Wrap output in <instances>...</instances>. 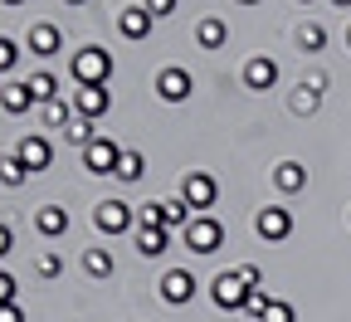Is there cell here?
Segmentation results:
<instances>
[{"instance_id": "cell-20", "label": "cell", "mask_w": 351, "mask_h": 322, "mask_svg": "<svg viewBox=\"0 0 351 322\" xmlns=\"http://www.w3.org/2000/svg\"><path fill=\"white\" fill-rule=\"evenodd\" d=\"M191 220H195V210H191L186 200H161V225H166V229H186Z\"/></svg>"}, {"instance_id": "cell-32", "label": "cell", "mask_w": 351, "mask_h": 322, "mask_svg": "<svg viewBox=\"0 0 351 322\" xmlns=\"http://www.w3.org/2000/svg\"><path fill=\"white\" fill-rule=\"evenodd\" d=\"M10 303H15V279L0 268V308H10Z\"/></svg>"}, {"instance_id": "cell-29", "label": "cell", "mask_w": 351, "mask_h": 322, "mask_svg": "<svg viewBox=\"0 0 351 322\" xmlns=\"http://www.w3.org/2000/svg\"><path fill=\"white\" fill-rule=\"evenodd\" d=\"M93 122H88V117H78V122H69V142H78V147H88V142H93Z\"/></svg>"}, {"instance_id": "cell-27", "label": "cell", "mask_w": 351, "mask_h": 322, "mask_svg": "<svg viewBox=\"0 0 351 322\" xmlns=\"http://www.w3.org/2000/svg\"><path fill=\"white\" fill-rule=\"evenodd\" d=\"M293 113H298V117H302V113H317V88L298 83V93H293Z\"/></svg>"}, {"instance_id": "cell-42", "label": "cell", "mask_w": 351, "mask_h": 322, "mask_svg": "<svg viewBox=\"0 0 351 322\" xmlns=\"http://www.w3.org/2000/svg\"><path fill=\"white\" fill-rule=\"evenodd\" d=\"M298 5H313V0H298Z\"/></svg>"}, {"instance_id": "cell-10", "label": "cell", "mask_w": 351, "mask_h": 322, "mask_svg": "<svg viewBox=\"0 0 351 322\" xmlns=\"http://www.w3.org/2000/svg\"><path fill=\"white\" fill-rule=\"evenodd\" d=\"M195 298V273H186V268H171L166 279H161V303H171V308H186Z\"/></svg>"}, {"instance_id": "cell-14", "label": "cell", "mask_w": 351, "mask_h": 322, "mask_svg": "<svg viewBox=\"0 0 351 322\" xmlns=\"http://www.w3.org/2000/svg\"><path fill=\"white\" fill-rule=\"evenodd\" d=\"M166 244H171V229H166V225H142V229H137V254H142V259H161Z\"/></svg>"}, {"instance_id": "cell-13", "label": "cell", "mask_w": 351, "mask_h": 322, "mask_svg": "<svg viewBox=\"0 0 351 322\" xmlns=\"http://www.w3.org/2000/svg\"><path fill=\"white\" fill-rule=\"evenodd\" d=\"M152 25H156V15H152L147 5H127V10L117 15L122 39H147V34H152Z\"/></svg>"}, {"instance_id": "cell-40", "label": "cell", "mask_w": 351, "mask_h": 322, "mask_svg": "<svg viewBox=\"0 0 351 322\" xmlns=\"http://www.w3.org/2000/svg\"><path fill=\"white\" fill-rule=\"evenodd\" d=\"M69 5H88V0H69Z\"/></svg>"}, {"instance_id": "cell-39", "label": "cell", "mask_w": 351, "mask_h": 322, "mask_svg": "<svg viewBox=\"0 0 351 322\" xmlns=\"http://www.w3.org/2000/svg\"><path fill=\"white\" fill-rule=\"evenodd\" d=\"M0 5H20V0H0Z\"/></svg>"}, {"instance_id": "cell-25", "label": "cell", "mask_w": 351, "mask_h": 322, "mask_svg": "<svg viewBox=\"0 0 351 322\" xmlns=\"http://www.w3.org/2000/svg\"><path fill=\"white\" fill-rule=\"evenodd\" d=\"M298 44H302L307 54H317L322 44H327V30H322V25H302V30H298Z\"/></svg>"}, {"instance_id": "cell-21", "label": "cell", "mask_w": 351, "mask_h": 322, "mask_svg": "<svg viewBox=\"0 0 351 322\" xmlns=\"http://www.w3.org/2000/svg\"><path fill=\"white\" fill-rule=\"evenodd\" d=\"M25 181H29V166H25L15 152H10V157H0V186H10V191H15V186H25Z\"/></svg>"}, {"instance_id": "cell-8", "label": "cell", "mask_w": 351, "mask_h": 322, "mask_svg": "<svg viewBox=\"0 0 351 322\" xmlns=\"http://www.w3.org/2000/svg\"><path fill=\"white\" fill-rule=\"evenodd\" d=\"M274 83H278V59L254 54V59L244 64V88H249V93H269Z\"/></svg>"}, {"instance_id": "cell-2", "label": "cell", "mask_w": 351, "mask_h": 322, "mask_svg": "<svg viewBox=\"0 0 351 322\" xmlns=\"http://www.w3.org/2000/svg\"><path fill=\"white\" fill-rule=\"evenodd\" d=\"M249 284L239 279V273H215V284H210V298H215V308L219 312H244L249 308Z\"/></svg>"}, {"instance_id": "cell-30", "label": "cell", "mask_w": 351, "mask_h": 322, "mask_svg": "<svg viewBox=\"0 0 351 322\" xmlns=\"http://www.w3.org/2000/svg\"><path fill=\"white\" fill-rule=\"evenodd\" d=\"M15 64H20V44L0 34V73H5V69H15Z\"/></svg>"}, {"instance_id": "cell-26", "label": "cell", "mask_w": 351, "mask_h": 322, "mask_svg": "<svg viewBox=\"0 0 351 322\" xmlns=\"http://www.w3.org/2000/svg\"><path fill=\"white\" fill-rule=\"evenodd\" d=\"M258 322H298V312H293V303L269 298V308H263V317H258Z\"/></svg>"}, {"instance_id": "cell-31", "label": "cell", "mask_w": 351, "mask_h": 322, "mask_svg": "<svg viewBox=\"0 0 351 322\" xmlns=\"http://www.w3.org/2000/svg\"><path fill=\"white\" fill-rule=\"evenodd\" d=\"M234 273H239V279H244L249 288H263V268H258V264H239Z\"/></svg>"}, {"instance_id": "cell-16", "label": "cell", "mask_w": 351, "mask_h": 322, "mask_svg": "<svg viewBox=\"0 0 351 322\" xmlns=\"http://www.w3.org/2000/svg\"><path fill=\"white\" fill-rule=\"evenodd\" d=\"M274 186H278L283 196H298V191L307 186V171H302V161H278V166H274Z\"/></svg>"}, {"instance_id": "cell-7", "label": "cell", "mask_w": 351, "mask_h": 322, "mask_svg": "<svg viewBox=\"0 0 351 322\" xmlns=\"http://www.w3.org/2000/svg\"><path fill=\"white\" fill-rule=\"evenodd\" d=\"M15 157L29 166V176H39V171H49V161H54V147H49V137H39V132H29V137H20V147H15Z\"/></svg>"}, {"instance_id": "cell-23", "label": "cell", "mask_w": 351, "mask_h": 322, "mask_svg": "<svg viewBox=\"0 0 351 322\" xmlns=\"http://www.w3.org/2000/svg\"><path fill=\"white\" fill-rule=\"evenodd\" d=\"M83 268L93 273V279H112V254L108 249H88L83 254Z\"/></svg>"}, {"instance_id": "cell-35", "label": "cell", "mask_w": 351, "mask_h": 322, "mask_svg": "<svg viewBox=\"0 0 351 322\" xmlns=\"http://www.w3.org/2000/svg\"><path fill=\"white\" fill-rule=\"evenodd\" d=\"M147 10L161 20V15H171V10H176V0H147Z\"/></svg>"}, {"instance_id": "cell-5", "label": "cell", "mask_w": 351, "mask_h": 322, "mask_svg": "<svg viewBox=\"0 0 351 322\" xmlns=\"http://www.w3.org/2000/svg\"><path fill=\"white\" fill-rule=\"evenodd\" d=\"M117 161H122V147L112 142V137H93V142L83 147V166L93 171V176H112Z\"/></svg>"}, {"instance_id": "cell-6", "label": "cell", "mask_w": 351, "mask_h": 322, "mask_svg": "<svg viewBox=\"0 0 351 322\" xmlns=\"http://www.w3.org/2000/svg\"><path fill=\"white\" fill-rule=\"evenodd\" d=\"M254 229H258V240H288L293 235V210H283V205H263L258 215H254Z\"/></svg>"}, {"instance_id": "cell-11", "label": "cell", "mask_w": 351, "mask_h": 322, "mask_svg": "<svg viewBox=\"0 0 351 322\" xmlns=\"http://www.w3.org/2000/svg\"><path fill=\"white\" fill-rule=\"evenodd\" d=\"M132 205H122V200H103L98 210H93V225L103 229V235H122V229H132Z\"/></svg>"}, {"instance_id": "cell-33", "label": "cell", "mask_w": 351, "mask_h": 322, "mask_svg": "<svg viewBox=\"0 0 351 322\" xmlns=\"http://www.w3.org/2000/svg\"><path fill=\"white\" fill-rule=\"evenodd\" d=\"M137 225H161V200L142 205V210H137Z\"/></svg>"}, {"instance_id": "cell-19", "label": "cell", "mask_w": 351, "mask_h": 322, "mask_svg": "<svg viewBox=\"0 0 351 322\" xmlns=\"http://www.w3.org/2000/svg\"><path fill=\"white\" fill-rule=\"evenodd\" d=\"M29 54H39V59L59 54V30H54V25H34V30H29Z\"/></svg>"}, {"instance_id": "cell-12", "label": "cell", "mask_w": 351, "mask_h": 322, "mask_svg": "<svg viewBox=\"0 0 351 322\" xmlns=\"http://www.w3.org/2000/svg\"><path fill=\"white\" fill-rule=\"evenodd\" d=\"M191 88H195V83H191V73H186V69H176V64H171V69H161V78H156L161 103H186V98H191Z\"/></svg>"}, {"instance_id": "cell-22", "label": "cell", "mask_w": 351, "mask_h": 322, "mask_svg": "<svg viewBox=\"0 0 351 322\" xmlns=\"http://www.w3.org/2000/svg\"><path fill=\"white\" fill-rule=\"evenodd\" d=\"M142 171H147V157L142 152H122V161H117V181H142Z\"/></svg>"}, {"instance_id": "cell-18", "label": "cell", "mask_w": 351, "mask_h": 322, "mask_svg": "<svg viewBox=\"0 0 351 322\" xmlns=\"http://www.w3.org/2000/svg\"><path fill=\"white\" fill-rule=\"evenodd\" d=\"M0 108H5L10 117L29 113V108H34V93H29V83H5V88H0Z\"/></svg>"}, {"instance_id": "cell-24", "label": "cell", "mask_w": 351, "mask_h": 322, "mask_svg": "<svg viewBox=\"0 0 351 322\" xmlns=\"http://www.w3.org/2000/svg\"><path fill=\"white\" fill-rule=\"evenodd\" d=\"M29 93H34V103L59 98V78H54V73H34V78H29Z\"/></svg>"}, {"instance_id": "cell-9", "label": "cell", "mask_w": 351, "mask_h": 322, "mask_svg": "<svg viewBox=\"0 0 351 322\" xmlns=\"http://www.w3.org/2000/svg\"><path fill=\"white\" fill-rule=\"evenodd\" d=\"M73 108H78V117H103L108 108H112V93H108V83H88V88H78L73 93Z\"/></svg>"}, {"instance_id": "cell-28", "label": "cell", "mask_w": 351, "mask_h": 322, "mask_svg": "<svg viewBox=\"0 0 351 322\" xmlns=\"http://www.w3.org/2000/svg\"><path fill=\"white\" fill-rule=\"evenodd\" d=\"M44 122H49V127H69V103L49 98V103H44Z\"/></svg>"}, {"instance_id": "cell-4", "label": "cell", "mask_w": 351, "mask_h": 322, "mask_svg": "<svg viewBox=\"0 0 351 322\" xmlns=\"http://www.w3.org/2000/svg\"><path fill=\"white\" fill-rule=\"evenodd\" d=\"M215 196H219V186H215L210 171H186V176H181V200H186L195 215H205V210L215 205Z\"/></svg>"}, {"instance_id": "cell-3", "label": "cell", "mask_w": 351, "mask_h": 322, "mask_svg": "<svg viewBox=\"0 0 351 322\" xmlns=\"http://www.w3.org/2000/svg\"><path fill=\"white\" fill-rule=\"evenodd\" d=\"M219 244H225V225H219L210 210L186 225V249H191V254H215Z\"/></svg>"}, {"instance_id": "cell-15", "label": "cell", "mask_w": 351, "mask_h": 322, "mask_svg": "<svg viewBox=\"0 0 351 322\" xmlns=\"http://www.w3.org/2000/svg\"><path fill=\"white\" fill-rule=\"evenodd\" d=\"M34 229L44 240H59V235H69V210L64 205H44L39 215H34Z\"/></svg>"}, {"instance_id": "cell-41", "label": "cell", "mask_w": 351, "mask_h": 322, "mask_svg": "<svg viewBox=\"0 0 351 322\" xmlns=\"http://www.w3.org/2000/svg\"><path fill=\"white\" fill-rule=\"evenodd\" d=\"M239 5H258V0H239Z\"/></svg>"}, {"instance_id": "cell-17", "label": "cell", "mask_w": 351, "mask_h": 322, "mask_svg": "<svg viewBox=\"0 0 351 322\" xmlns=\"http://www.w3.org/2000/svg\"><path fill=\"white\" fill-rule=\"evenodd\" d=\"M195 39H200V49H225V39H230V25L219 20V15H205L195 25Z\"/></svg>"}, {"instance_id": "cell-43", "label": "cell", "mask_w": 351, "mask_h": 322, "mask_svg": "<svg viewBox=\"0 0 351 322\" xmlns=\"http://www.w3.org/2000/svg\"><path fill=\"white\" fill-rule=\"evenodd\" d=\"M346 39H351V34H346Z\"/></svg>"}, {"instance_id": "cell-1", "label": "cell", "mask_w": 351, "mask_h": 322, "mask_svg": "<svg viewBox=\"0 0 351 322\" xmlns=\"http://www.w3.org/2000/svg\"><path fill=\"white\" fill-rule=\"evenodd\" d=\"M73 78H78V88H88V83H108V78H112V54L98 49V44L78 49V54H73Z\"/></svg>"}, {"instance_id": "cell-37", "label": "cell", "mask_w": 351, "mask_h": 322, "mask_svg": "<svg viewBox=\"0 0 351 322\" xmlns=\"http://www.w3.org/2000/svg\"><path fill=\"white\" fill-rule=\"evenodd\" d=\"M10 244H15V240H10V225H0V259L10 254Z\"/></svg>"}, {"instance_id": "cell-36", "label": "cell", "mask_w": 351, "mask_h": 322, "mask_svg": "<svg viewBox=\"0 0 351 322\" xmlns=\"http://www.w3.org/2000/svg\"><path fill=\"white\" fill-rule=\"evenodd\" d=\"M0 322H25V312H20V303H10V308H0Z\"/></svg>"}, {"instance_id": "cell-34", "label": "cell", "mask_w": 351, "mask_h": 322, "mask_svg": "<svg viewBox=\"0 0 351 322\" xmlns=\"http://www.w3.org/2000/svg\"><path fill=\"white\" fill-rule=\"evenodd\" d=\"M59 268H64V259H59V254H44V259H39V273H44V279H54Z\"/></svg>"}, {"instance_id": "cell-38", "label": "cell", "mask_w": 351, "mask_h": 322, "mask_svg": "<svg viewBox=\"0 0 351 322\" xmlns=\"http://www.w3.org/2000/svg\"><path fill=\"white\" fill-rule=\"evenodd\" d=\"M332 5H341V10H346V5H351V0H332Z\"/></svg>"}]
</instances>
